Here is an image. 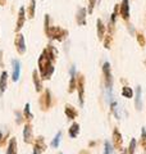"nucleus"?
Wrapping results in <instances>:
<instances>
[{
    "instance_id": "b1692460",
    "label": "nucleus",
    "mask_w": 146,
    "mask_h": 154,
    "mask_svg": "<svg viewBox=\"0 0 146 154\" xmlns=\"http://www.w3.org/2000/svg\"><path fill=\"white\" fill-rule=\"evenodd\" d=\"M60 139H62V131H59L56 135H55V137L53 139V141H51V146L53 148H58L59 146V144H60Z\"/></svg>"
},
{
    "instance_id": "393cba45",
    "label": "nucleus",
    "mask_w": 146,
    "mask_h": 154,
    "mask_svg": "<svg viewBox=\"0 0 146 154\" xmlns=\"http://www.w3.org/2000/svg\"><path fill=\"white\" fill-rule=\"evenodd\" d=\"M140 144H141V146H142L145 150H146V130H145V127H142V130H141V140H140Z\"/></svg>"
},
{
    "instance_id": "c756f323",
    "label": "nucleus",
    "mask_w": 146,
    "mask_h": 154,
    "mask_svg": "<svg viewBox=\"0 0 146 154\" xmlns=\"http://www.w3.org/2000/svg\"><path fill=\"white\" fill-rule=\"evenodd\" d=\"M136 37H137V42L141 45V46H145L146 45V40H145V36L142 35V33H136Z\"/></svg>"
},
{
    "instance_id": "9d476101",
    "label": "nucleus",
    "mask_w": 146,
    "mask_h": 154,
    "mask_svg": "<svg viewBox=\"0 0 146 154\" xmlns=\"http://www.w3.org/2000/svg\"><path fill=\"white\" fill-rule=\"evenodd\" d=\"M119 13H120V17L127 21L129 18V2L128 0H123L122 4L119 5Z\"/></svg>"
},
{
    "instance_id": "f257e3e1",
    "label": "nucleus",
    "mask_w": 146,
    "mask_h": 154,
    "mask_svg": "<svg viewBox=\"0 0 146 154\" xmlns=\"http://www.w3.org/2000/svg\"><path fill=\"white\" fill-rule=\"evenodd\" d=\"M38 71H40L42 80H50V77L54 73V60L51 59L46 50L44 49L41 55L38 57Z\"/></svg>"
},
{
    "instance_id": "6ab92c4d",
    "label": "nucleus",
    "mask_w": 146,
    "mask_h": 154,
    "mask_svg": "<svg viewBox=\"0 0 146 154\" xmlns=\"http://www.w3.org/2000/svg\"><path fill=\"white\" fill-rule=\"evenodd\" d=\"M17 139L16 137H12L11 140H9V144H8V150L5 154H17Z\"/></svg>"
},
{
    "instance_id": "0eeeda50",
    "label": "nucleus",
    "mask_w": 146,
    "mask_h": 154,
    "mask_svg": "<svg viewBox=\"0 0 146 154\" xmlns=\"http://www.w3.org/2000/svg\"><path fill=\"white\" fill-rule=\"evenodd\" d=\"M46 150V144L42 136H38L35 140V145H33V153L32 154H41L42 152Z\"/></svg>"
},
{
    "instance_id": "bb28decb",
    "label": "nucleus",
    "mask_w": 146,
    "mask_h": 154,
    "mask_svg": "<svg viewBox=\"0 0 146 154\" xmlns=\"http://www.w3.org/2000/svg\"><path fill=\"white\" fill-rule=\"evenodd\" d=\"M135 150H136V140L135 139H131L128 149H127V153L128 154H135Z\"/></svg>"
},
{
    "instance_id": "7c9ffc66",
    "label": "nucleus",
    "mask_w": 146,
    "mask_h": 154,
    "mask_svg": "<svg viewBox=\"0 0 146 154\" xmlns=\"http://www.w3.org/2000/svg\"><path fill=\"white\" fill-rule=\"evenodd\" d=\"M96 2L97 0H89V8H87V13H92L94 12V8H95V5H96Z\"/></svg>"
},
{
    "instance_id": "5701e85b",
    "label": "nucleus",
    "mask_w": 146,
    "mask_h": 154,
    "mask_svg": "<svg viewBox=\"0 0 146 154\" xmlns=\"http://www.w3.org/2000/svg\"><path fill=\"white\" fill-rule=\"evenodd\" d=\"M122 96H123V98H127V99L133 98V90L131 88H128V86H124V88L122 89Z\"/></svg>"
},
{
    "instance_id": "a211bd4d",
    "label": "nucleus",
    "mask_w": 146,
    "mask_h": 154,
    "mask_svg": "<svg viewBox=\"0 0 146 154\" xmlns=\"http://www.w3.org/2000/svg\"><path fill=\"white\" fill-rule=\"evenodd\" d=\"M32 80H33V84H35L36 91H41L42 90V82H41L40 76H38V72L36 69L32 72Z\"/></svg>"
},
{
    "instance_id": "6e6552de",
    "label": "nucleus",
    "mask_w": 146,
    "mask_h": 154,
    "mask_svg": "<svg viewBox=\"0 0 146 154\" xmlns=\"http://www.w3.org/2000/svg\"><path fill=\"white\" fill-rule=\"evenodd\" d=\"M23 141L26 144H32L33 143V132H32V126L30 123L24 125V128H23Z\"/></svg>"
},
{
    "instance_id": "412c9836",
    "label": "nucleus",
    "mask_w": 146,
    "mask_h": 154,
    "mask_svg": "<svg viewBox=\"0 0 146 154\" xmlns=\"http://www.w3.org/2000/svg\"><path fill=\"white\" fill-rule=\"evenodd\" d=\"M35 11H36V0H31L30 2V7H28V18H33L35 17Z\"/></svg>"
},
{
    "instance_id": "4be33fe9",
    "label": "nucleus",
    "mask_w": 146,
    "mask_h": 154,
    "mask_svg": "<svg viewBox=\"0 0 146 154\" xmlns=\"http://www.w3.org/2000/svg\"><path fill=\"white\" fill-rule=\"evenodd\" d=\"M23 117L27 119V121H31L33 118V114L31 113V108H30V103H27L24 105V110H23Z\"/></svg>"
},
{
    "instance_id": "a878e982",
    "label": "nucleus",
    "mask_w": 146,
    "mask_h": 154,
    "mask_svg": "<svg viewBox=\"0 0 146 154\" xmlns=\"http://www.w3.org/2000/svg\"><path fill=\"white\" fill-rule=\"evenodd\" d=\"M113 152H114L113 144H110V141L106 140V141H105V150H104V153H105V154H113Z\"/></svg>"
},
{
    "instance_id": "2f4dec72",
    "label": "nucleus",
    "mask_w": 146,
    "mask_h": 154,
    "mask_svg": "<svg viewBox=\"0 0 146 154\" xmlns=\"http://www.w3.org/2000/svg\"><path fill=\"white\" fill-rule=\"evenodd\" d=\"M49 21H50V18H49V16L46 14L45 16V32H47L49 28H50V26H49Z\"/></svg>"
},
{
    "instance_id": "20e7f679",
    "label": "nucleus",
    "mask_w": 146,
    "mask_h": 154,
    "mask_svg": "<svg viewBox=\"0 0 146 154\" xmlns=\"http://www.w3.org/2000/svg\"><path fill=\"white\" fill-rule=\"evenodd\" d=\"M103 73H104V79H105V86L108 90H111L113 86V76H111V69H110V63L105 62L103 64Z\"/></svg>"
},
{
    "instance_id": "aec40b11",
    "label": "nucleus",
    "mask_w": 146,
    "mask_h": 154,
    "mask_svg": "<svg viewBox=\"0 0 146 154\" xmlns=\"http://www.w3.org/2000/svg\"><path fill=\"white\" fill-rule=\"evenodd\" d=\"M68 134H69V136L72 139H76L77 136H78V134H80V125L77 122H73L72 126L69 127V130H68Z\"/></svg>"
},
{
    "instance_id": "c85d7f7f",
    "label": "nucleus",
    "mask_w": 146,
    "mask_h": 154,
    "mask_svg": "<svg viewBox=\"0 0 146 154\" xmlns=\"http://www.w3.org/2000/svg\"><path fill=\"white\" fill-rule=\"evenodd\" d=\"M111 40H113V37H111V35H106V36L104 37V46H105V49H110Z\"/></svg>"
},
{
    "instance_id": "4468645a",
    "label": "nucleus",
    "mask_w": 146,
    "mask_h": 154,
    "mask_svg": "<svg viewBox=\"0 0 146 154\" xmlns=\"http://www.w3.org/2000/svg\"><path fill=\"white\" fill-rule=\"evenodd\" d=\"M96 32H97V37H99V40H104L105 37V26L103 21L99 18L96 21Z\"/></svg>"
},
{
    "instance_id": "423d86ee",
    "label": "nucleus",
    "mask_w": 146,
    "mask_h": 154,
    "mask_svg": "<svg viewBox=\"0 0 146 154\" xmlns=\"http://www.w3.org/2000/svg\"><path fill=\"white\" fill-rule=\"evenodd\" d=\"M40 105L42 110H47L51 107V94L49 90H45V93L41 95L40 98Z\"/></svg>"
},
{
    "instance_id": "f8f14e48",
    "label": "nucleus",
    "mask_w": 146,
    "mask_h": 154,
    "mask_svg": "<svg viewBox=\"0 0 146 154\" xmlns=\"http://www.w3.org/2000/svg\"><path fill=\"white\" fill-rule=\"evenodd\" d=\"M12 64H13L12 80L14 81V82H17V81L19 80V76H21V63H19V60H17V59H13Z\"/></svg>"
},
{
    "instance_id": "c9c22d12",
    "label": "nucleus",
    "mask_w": 146,
    "mask_h": 154,
    "mask_svg": "<svg viewBox=\"0 0 146 154\" xmlns=\"http://www.w3.org/2000/svg\"><path fill=\"white\" fill-rule=\"evenodd\" d=\"M60 154H62V153H60Z\"/></svg>"
},
{
    "instance_id": "f03ea898",
    "label": "nucleus",
    "mask_w": 146,
    "mask_h": 154,
    "mask_svg": "<svg viewBox=\"0 0 146 154\" xmlns=\"http://www.w3.org/2000/svg\"><path fill=\"white\" fill-rule=\"evenodd\" d=\"M46 35H47V37L53 38V40L63 41L68 36V31L62 27H58V26H50L49 31L46 32Z\"/></svg>"
},
{
    "instance_id": "2eb2a0df",
    "label": "nucleus",
    "mask_w": 146,
    "mask_h": 154,
    "mask_svg": "<svg viewBox=\"0 0 146 154\" xmlns=\"http://www.w3.org/2000/svg\"><path fill=\"white\" fill-rule=\"evenodd\" d=\"M64 113L65 116L69 119H75L77 117V114H78V112H77V109L73 107V105L71 104H65V107H64Z\"/></svg>"
},
{
    "instance_id": "39448f33",
    "label": "nucleus",
    "mask_w": 146,
    "mask_h": 154,
    "mask_svg": "<svg viewBox=\"0 0 146 154\" xmlns=\"http://www.w3.org/2000/svg\"><path fill=\"white\" fill-rule=\"evenodd\" d=\"M14 45H16V49L19 54H24L26 53V41H24V36L22 33H17L16 38H14Z\"/></svg>"
},
{
    "instance_id": "dca6fc26",
    "label": "nucleus",
    "mask_w": 146,
    "mask_h": 154,
    "mask_svg": "<svg viewBox=\"0 0 146 154\" xmlns=\"http://www.w3.org/2000/svg\"><path fill=\"white\" fill-rule=\"evenodd\" d=\"M7 85H8V72L3 71L0 75V94H3L7 90Z\"/></svg>"
},
{
    "instance_id": "9b49d317",
    "label": "nucleus",
    "mask_w": 146,
    "mask_h": 154,
    "mask_svg": "<svg viewBox=\"0 0 146 154\" xmlns=\"http://www.w3.org/2000/svg\"><path fill=\"white\" fill-rule=\"evenodd\" d=\"M122 144H123L122 135L118 131V128H114V131H113V146L115 149H118V150H120V149H122Z\"/></svg>"
},
{
    "instance_id": "473e14b6",
    "label": "nucleus",
    "mask_w": 146,
    "mask_h": 154,
    "mask_svg": "<svg viewBox=\"0 0 146 154\" xmlns=\"http://www.w3.org/2000/svg\"><path fill=\"white\" fill-rule=\"evenodd\" d=\"M16 114H17V122H18V123H21V122H22V117H21V114H19L18 112H16Z\"/></svg>"
},
{
    "instance_id": "72a5a7b5",
    "label": "nucleus",
    "mask_w": 146,
    "mask_h": 154,
    "mask_svg": "<svg viewBox=\"0 0 146 154\" xmlns=\"http://www.w3.org/2000/svg\"><path fill=\"white\" fill-rule=\"evenodd\" d=\"M128 30H129V32H132V33H135V28L132 27V25H129V27H128Z\"/></svg>"
},
{
    "instance_id": "ddd939ff",
    "label": "nucleus",
    "mask_w": 146,
    "mask_h": 154,
    "mask_svg": "<svg viewBox=\"0 0 146 154\" xmlns=\"http://www.w3.org/2000/svg\"><path fill=\"white\" fill-rule=\"evenodd\" d=\"M86 14H87V9H85V8L78 9V12H77V14H76V21L80 26L86 25Z\"/></svg>"
},
{
    "instance_id": "f3484780",
    "label": "nucleus",
    "mask_w": 146,
    "mask_h": 154,
    "mask_svg": "<svg viewBox=\"0 0 146 154\" xmlns=\"http://www.w3.org/2000/svg\"><path fill=\"white\" fill-rule=\"evenodd\" d=\"M141 95H142V90H141V86H137V88H136V95H135V105H136V109H137V110H141V108H142Z\"/></svg>"
},
{
    "instance_id": "cd10ccee",
    "label": "nucleus",
    "mask_w": 146,
    "mask_h": 154,
    "mask_svg": "<svg viewBox=\"0 0 146 154\" xmlns=\"http://www.w3.org/2000/svg\"><path fill=\"white\" fill-rule=\"evenodd\" d=\"M7 137H8V131L3 132L2 130H0V148H2V146H4V144H5Z\"/></svg>"
},
{
    "instance_id": "7ed1b4c3",
    "label": "nucleus",
    "mask_w": 146,
    "mask_h": 154,
    "mask_svg": "<svg viewBox=\"0 0 146 154\" xmlns=\"http://www.w3.org/2000/svg\"><path fill=\"white\" fill-rule=\"evenodd\" d=\"M77 91H78L80 105L84 107V102H85V77L82 75L77 76Z\"/></svg>"
},
{
    "instance_id": "f704fd0d",
    "label": "nucleus",
    "mask_w": 146,
    "mask_h": 154,
    "mask_svg": "<svg viewBox=\"0 0 146 154\" xmlns=\"http://www.w3.org/2000/svg\"><path fill=\"white\" fill-rule=\"evenodd\" d=\"M120 154H128L127 150H123V152H120Z\"/></svg>"
},
{
    "instance_id": "1a4fd4ad",
    "label": "nucleus",
    "mask_w": 146,
    "mask_h": 154,
    "mask_svg": "<svg viewBox=\"0 0 146 154\" xmlns=\"http://www.w3.org/2000/svg\"><path fill=\"white\" fill-rule=\"evenodd\" d=\"M24 22H26V9H24V7H21V8H19V12H18V19H17L16 32L21 31V28L24 26Z\"/></svg>"
}]
</instances>
